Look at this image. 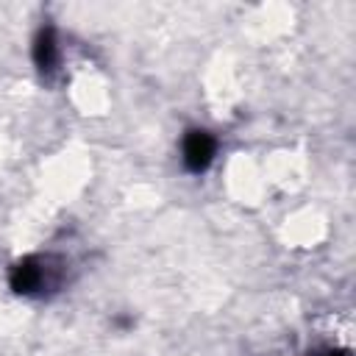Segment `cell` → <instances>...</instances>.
<instances>
[{
  "label": "cell",
  "mask_w": 356,
  "mask_h": 356,
  "mask_svg": "<svg viewBox=\"0 0 356 356\" xmlns=\"http://www.w3.org/2000/svg\"><path fill=\"white\" fill-rule=\"evenodd\" d=\"M31 58L42 75H53L58 70V36L50 22L36 31L33 44H31Z\"/></svg>",
  "instance_id": "cell-3"
},
{
  "label": "cell",
  "mask_w": 356,
  "mask_h": 356,
  "mask_svg": "<svg viewBox=\"0 0 356 356\" xmlns=\"http://www.w3.org/2000/svg\"><path fill=\"white\" fill-rule=\"evenodd\" d=\"M50 284V267H47V259L42 256H22L19 261L11 264L8 270V286L17 292V295H42L44 286Z\"/></svg>",
  "instance_id": "cell-1"
},
{
  "label": "cell",
  "mask_w": 356,
  "mask_h": 356,
  "mask_svg": "<svg viewBox=\"0 0 356 356\" xmlns=\"http://www.w3.org/2000/svg\"><path fill=\"white\" fill-rule=\"evenodd\" d=\"M217 156V139L206 131V128H189L181 139V161L186 167V172L200 175L211 167Z\"/></svg>",
  "instance_id": "cell-2"
},
{
  "label": "cell",
  "mask_w": 356,
  "mask_h": 356,
  "mask_svg": "<svg viewBox=\"0 0 356 356\" xmlns=\"http://www.w3.org/2000/svg\"><path fill=\"white\" fill-rule=\"evenodd\" d=\"M325 356H350V353H348V350H328Z\"/></svg>",
  "instance_id": "cell-4"
}]
</instances>
